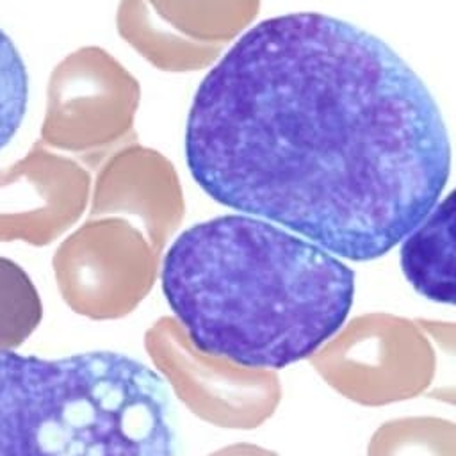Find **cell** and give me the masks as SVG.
<instances>
[{
    "mask_svg": "<svg viewBox=\"0 0 456 456\" xmlns=\"http://www.w3.org/2000/svg\"><path fill=\"white\" fill-rule=\"evenodd\" d=\"M146 351L176 397L201 420L226 429H253L276 411L280 378L198 351L180 324L162 317L144 337Z\"/></svg>",
    "mask_w": 456,
    "mask_h": 456,
    "instance_id": "obj_6",
    "label": "cell"
},
{
    "mask_svg": "<svg viewBox=\"0 0 456 456\" xmlns=\"http://www.w3.org/2000/svg\"><path fill=\"white\" fill-rule=\"evenodd\" d=\"M367 456H456L454 424L438 417H404L381 424Z\"/></svg>",
    "mask_w": 456,
    "mask_h": 456,
    "instance_id": "obj_13",
    "label": "cell"
},
{
    "mask_svg": "<svg viewBox=\"0 0 456 456\" xmlns=\"http://www.w3.org/2000/svg\"><path fill=\"white\" fill-rule=\"evenodd\" d=\"M55 264L82 312L118 319L134 312L151 290L159 255L132 223L103 217L75 232L57 251Z\"/></svg>",
    "mask_w": 456,
    "mask_h": 456,
    "instance_id": "obj_7",
    "label": "cell"
},
{
    "mask_svg": "<svg viewBox=\"0 0 456 456\" xmlns=\"http://www.w3.org/2000/svg\"><path fill=\"white\" fill-rule=\"evenodd\" d=\"M208 456H280V454L255 444H233V445L217 449Z\"/></svg>",
    "mask_w": 456,
    "mask_h": 456,
    "instance_id": "obj_15",
    "label": "cell"
},
{
    "mask_svg": "<svg viewBox=\"0 0 456 456\" xmlns=\"http://www.w3.org/2000/svg\"><path fill=\"white\" fill-rule=\"evenodd\" d=\"M217 203L367 262L436 205L451 144L428 86L378 36L330 14L260 21L201 80L185 125Z\"/></svg>",
    "mask_w": 456,
    "mask_h": 456,
    "instance_id": "obj_1",
    "label": "cell"
},
{
    "mask_svg": "<svg viewBox=\"0 0 456 456\" xmlns=\"http://www.w3.org/2000/svg\"><path fill=\"white\" fill-rule=\"evenodd\" d=\"M162 378L135 358L0 349V456H175Z\"/></svg>",
    "mask_w": 456,
    "mask_h": 456,
    "instance_id": "obj_3",
    "label": "cell"
},
{
    "mask_svg": "<svg viewBox=\"0 0 456 456\" xmlns=\"http://www.w3.org/2000/svg\"><path fill=\"white\" fill-rule=\"evenodd\" d=\"M160 280L198 351L264 370L310 358L344 326L354 297V274L340 258L249 216L183 230Z\"/></svg>",
    "mask_w": 456,
    "mask_h": 456,
    "instance_id": "obj_2",
    "label": "cell"
},
{
    "mask_svg": "<svg viewBox=\"0 0 456 456\" xmlns=\"http://www.w3.org/2000/svg\"><path fill=\"white\" fill-rule=\"evenodd\" d=\"M28 102V75L12 39L0 28V150L18 132Z\"/></svg>",
    "mask_w": 456,
    "mask_h": 456,
    "instance_id": "obj_14",
    "label": "cell"
},
{
    "mask_svg": "<svg viewBox=\"0 0 456 456\" xmlns=\"http://www.w3.org/2000/svg\"><path fill=\"white\" fill-rule=\"evenodd\" d=\"M319 376L344 397L383 406L428 390L436 369L420 324L392 314H363L310 356Z\"/></svg>",
    "mask_w": 456,
    "mask_h": 456,
    "instance_id": "obj_4",
    "label": "cell"
},
{
    "mask_svg": "<svg viewBox=\"0 0 456 456\" xmlns=\"http://www.w3.org/2000/svg\"><path fill=\"white\" fill-rule=\"evenodd\" d=\"M180 34L224 45L239 36L258 14L260 0H146Z\"/></svg>",
    "mask_w": 456,
    "mask_h": 456,
    "instance_id": "obj_12",
    "label": "cell"
},
{
    "mask_svg": "<svg viewBox=\"0 0 456 456\" xmlns=\"http://www.w3.org/2000/svg\"><path fill=\"white\" fill-rule=\"evenodd\" d=\"M89 185L80 164L36 142L23 159L0 169V237L48 242L80 217Z\"/></svg>",
    "mask_w": 456,
    "mask_h": 456,
    "instance_id": "obj_8",
    "label": "cell"
},
{
    "mask_svg": "<svg viewBox=\"0 0 456 456\" xmlns=\"http://www.w3.org/2000/svg\"><path fill=\"white\" fill-rule=\"evenodd\" d=\"M401 267L410 285L435 303H454V196L447 194L404 237Z\"/></svg>",
    "mask_w": 456,
    "mask_h": 456,
    "instance_id": "obj_10",
    "label": "cell"
},
{
    "mask_svg": "<svg viewBox=\"0 0 456 456\" xmlns=\"http://www.w3.org/2000/svg\"><path fill=\"white\" fill-rule=\"evenodd\" d=\"M118 34L151 66L183 73L217 61L223 45L191 39L167 25L146 0H121L116 12Z\"/></svg>",
    "mask_w": 456,
    "mask_h": 456,
    "instance_id": "obj_11",
    "label": "cell"
},
{
    "mask_svg": "<svg viewBox=\"0 0 456 456\" xmlns=\"http://www.w3.org/2000/svg\"><path fill=\"white\" fill-rule=\"evenodd\" d=\"M139 100V82L118 59L82 46L48 78L41 142L73 153L102 151L132 132Z\"/></svg>",
    "mask_w": 456,
    "mask_h": 456,
    "instance_id": "obj_5",
    "label": "cell"
},
{
    "mask_svg": "<svg viewBox=\"0 0 456 456\" xmlns=\"http://www.w3.org/2000/svg\"><path fill=\"white\" fill-rule=\"evenodd\" d=\"M91 212L126 219L160 255L185 212L175 166L160 151L141 144L118 150L98 173Z\"/></svg>",
    "mask_w": 456,
    "mask_h": 456,
    "instance_id": "obj_9",
    "label": "cell"
}]
</instances>
